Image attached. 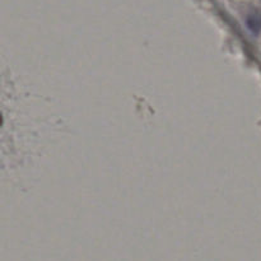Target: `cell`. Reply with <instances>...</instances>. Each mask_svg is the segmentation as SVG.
<instances>
[{"mask_svg":"<svg viewBox=\"0 0 261 261\" xmlns=\"http://www.w3.org/2000/svg\"><path fill=\"white\" fill-rule=\"evenodd\" d=\"M247 25L250 27V30L252 31V32H259L261 30V13L259 10H254V12L250 13L249 15H247Z\"/></svg>","mask_w":261,"mask_h":261,"instance_id":"1","label":"cell"}]
</instances>
